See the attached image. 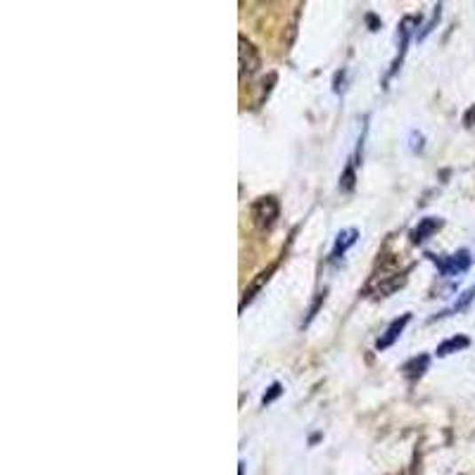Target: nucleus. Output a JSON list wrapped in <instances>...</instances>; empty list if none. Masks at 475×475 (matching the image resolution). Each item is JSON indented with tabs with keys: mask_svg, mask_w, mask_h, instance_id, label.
<instances>
[{
	"mask_svg": "<svg viewBox=\"0 0 475 475\" xmlns=\"http://www.w3.org/2000/svg\"><path fill=\"white\" fill-rule=\"evenodd\" d=\"M368 24H371V27H373V31L378 29V22H376V17H373V15H368Z\"/></svg>",
	"mask_w": 475,
	"mask_h": 475,
	"instance_id": "nucleus-19",
	"label": "nucleus"
},
{
	"mask_svg": "<svg viewBox=\"0 0 475 475\" xmlns=\"http://www.w3.org/2000/svg\"><path fill=\"white\" fill-rule=\"evenodd\" d=\"M357 238H359L357 228H347V231H340L336 238V245H333V249H330V262L343 259V255L352 248V245H354V242H357Z\"/></svg>",
	"mask_w": 475,
	"mask_h": 475,
	"instance_id": "nucleus-8",
	"label": "nucleus"
},
{
	"mask_svg": "<svg viewBox=\"0 0 475 475\" xmlns=\"http://www.w3.org/2000/svg\"><path fill=\"white\" fill-rule=\"evenodd\" d=\"M404 283H407V276H404V273H392V276H385L383 281H380L378 288H376V297H388V295H392L395 290H400Z\"/></svg>",
	"mask_w": 475,
	"mask_h": 475,
	"instance_id": "nucleus-10",
	"label": "nucleus"
},
{
	"mask_svg": "<svg viewBox=\"0 0 475 475\" xmlns=\"http://www.w3.org/2000/svg\"><path fill=\"white\" fill-rule=\"evenodd\" d=\"M468 344H471V340H468L466 336H454L449 337V340H445L442 344H438L435 354H438V357H447V354H454V352L466 350Z\"/></svg>",
	"mask_w": 475,
	"mask_h": 475,
	"instance_id": "nucleus-11",
	"label": "nucleus"
},
{
	"mask_svg": "<svg viewBox=\"0 0 475 475\" xmlns=\"http://www.w3.org/2000/svg\"><path fill=\"white\" fill-rule=\"evenodd\" d=\"M281 395H283V385H281V383H273V385L269 388V392L262 397V404L266 407V404H271L276 397H281Z\"/></svg>",
	"mask_w": 475,
	"mask_h": 475,
	"instance_id": "nucleus-14",
	"label": "nucleus"
},
{
	"mask_svg": "<svg viewBox=\"0 0 475 475\" xmlns=\"http://www.w3.org/2000/svg\"><path fill=\"white\" fill-rule=\"evenodd\" d=\"M418 22H421V17H404V22L400 24V52H397L395 62H392V67H390V76H395L397 69H400V65H402L404 59V52H407V44H409V36L411 31H414V27H418Z\"/></svg>",
	"mask_w": 475,
	"mask_h": 475,
	"instance_id": "nucleus-4",
	"label": "nucleus"
},
{
	"mask_svg": "<svg viewBox=\"0 0 475 475\" xmlns=\"http://www.w3.org/2000/svg\"><path fill=\"white\" fill-rule=\"evenodd\" d=\"M354 181H357V174H354V164H347L343 171V176H340V188H343L344 193H350V190L354 188Z\"/></svg>",
	"mask_w": 475,
	"mask_h": 475,
	"instance_id": "nucleus-13",
	"label": "nucleus"
},
{
	"mask_svg": "<svg viewBox=\"0 0 475 475\" xmlns=\"http://www.w3.org/2000/svg\"><path fill=\"white\" fill-rule=\"evenodd\" d=\"M475 300V288H468L466 293L461 295L459 300L454 302V307H449V309H445V312H442V314H438V316H449V314H459V312H463V309H468V305H471V302Z\"/></svg>",
	"mask_w": 475,
	"mask_h": 475,
	"instance_id": "nucleus-12",
	"label": "nucleus"
},
{
	"mask_svg": "<svg viewBox=\"0 0 475 475\" xmlns=\"http://www.w3.org/2000/svg\"><path fill=\"white\" fill-rule=\"evenodd\" d=\"M428 259L438 266V271L445 278H454L461 276V273H466V271L471 269V262H473V257H471L468 249H459V252H454V255L449 257L428 255Z\"/></svg>",
	"mask_w": 475,
	"mask_h": 475,
	"instance_id": "nucleus-2",
	"label": "nucleus"
},
{
	"mask_svg": "<svg viewBox=\"0 0 475 475\" xmlns=\"http://www.w3.org/2000/svg\"><path fill=\"white\" fill-rule=\"evenodd\" d=\"M238 62H241V79L255 76L259 72V67H262L259 51L245 36H238Z\"/></svg>",
	"mask_w": 475,
	"mask_h": 475,
	"instance_id": "nucleus-3",
	"label": "nucleus"
},
{
	"mask_svg": "<svg viewBox=\"0 0 475 475\" xmlns=\"http://www.w3.org/2000/svg\"><path fill=\"white\" fill-rule=\"evenodd\" d=\"M273 271H276V264H271L269 269L262 271V273H259V276H257L255 281H252V283L248 285V288H245V293H242V300H241V312H245V307H248L249 302L255 300L257 293L262 290L264 285L269 283V278H271V273H273Z\"/></svg>",
	"mask_w": 475,
	"mask_h": 475,
	"instance_id": "nucleus-7",
	"label": "nucleus"
},
{
	"mask_svg": "<svg viewBox=\"0 0 475 475\" xmlns=\"http://www.w3.org/2000/svg\"><path fill=\"white\" fill-rule=\"evenodd\" d=\"M445 226V221L438 219V217H425V219L418 221V226L411 231V242L414 245H424L431 235H435L439 228Z\"/></svg>",
	"mask_w": 475,
	"mask_h": 475,
	"instance_id": "nucleus-6",
	"label": "nucleus"
},
{
	"mask_svg": "<svg viewBox=\"0 0 475 475\" xmlns=\"http://www.w3.org/2000/svg\"><path fill=\"white\" fill-rule=\"evenodd\" d=\"M463 124L475 126V107H471V110L466 112V117H463Z\"/></svg>",
	"mask_w": 475,
	"mask_h": 475,
	"instance_id": "nucleus-18",
	"label": "nucleus"
},
{
	"mask_svg": "<svg viewBox=\"0 0 475 475\" xmlns=\"http://www.w3.org/2000/svg\"><path fill=\"white\" fill-rule=\"evenodd\" d=\"M321 302H326V290H323V293H319L316 302H314V305H312V309H309V316H307V321H305V326H307V323L312 321V319H314L316 312H319V307H321Z\"/></svg>",
	"mask_w": 475,
	"mask_h": 475,
	"instance_id": "nucleus-16",
	"label": "nucleus"
},
{
	"mask_svg": "<svg viewBox=\"0 0 475 475\" xmlns=\"http://www.w3.org/2000/svg\"><path fill=\"white\" fill-rule=\"evenodd\" d=\"M411 321V314H402L400 319H395V321L390 323L388 329H385V333L378 337V343H376V350L383 352L388 350V347H392V344L400 340V336L404 333V329H407V323Z\"/></svg>",
	"mask_w": 475,
	"mask_h": 475,
	"instance_id": "nucleus-5",
	"label": "nucleus"
},
{
	"mask_svg": "<svg viewBox=\"0 0 475 475\" xmlns=\"http://www.w3.org/2000/svg\"><path fill=\"white\" fill-rule=\"evenodd\" d=\"M249 217H252L257 228L269 231V228L276 226L278 217H281V205H278V200L273 195H264V198H257L249 205Z\"/></svg>",
	"mask_w": 475,
	"mask_h": 475,
	"instance_id": "nucleus-1",
	"label": "nucleus"
},
{
	"mask_svg": "<svg viewBox=\"0 0 475 475\" xmlns=\"http://www.w3.org/2000/svg\"><path fill=\"white\" fill-rule=\"evenodd\" d=\"M439 12H442V5H438V8H435V12H432V20L428 24H425L424 27V31H421V34H418V41H424L425 36H428V34H431L432 31V27H435V22H439Z\"/></svg>",
	"mask_w": 475,
	"mask_h": 475,
	"instance_id": "nucleus-15",
	"label": "nucleus"
},
{
	"mask_svg": "<svg viewBox=\"0 0 475 475\" xmlns=\"http://www.w3.org/2000/svg\"><path fill=\"white\" fill-rule=\"evenodd\" d=\"M428 364H431V357L428 354H418V357H411L407 364L402 366V376L407 380H418L428 371Z\"/></svg>",
	"mask_w": 475,
	"mask_h": 475,
	"instance_id": "nucleus-9",
	"label": "nucleus"
},
{
	"mask_svg": "<svg viewBox=\"0 0 475 475\" xmlns=\"http://www.w3.org/2000/svg\"><path fill=\"white\" fill-rule=\"evenodd\" d=\"M409 147L414 153H416V150H424V136H421V133H411Z\"/></svg>",
	"mask_w": 475,
	"mask_h": 475,
	"instance_id": "nucleus-17",
	"label": "nucleus"
}]
</instances>
